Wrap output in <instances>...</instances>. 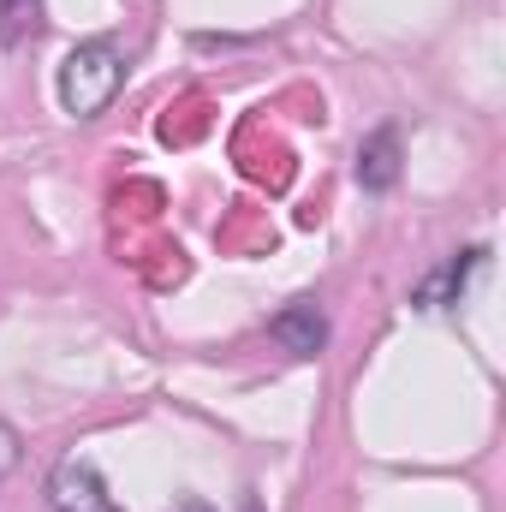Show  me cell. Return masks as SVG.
<instances>
[{"instance_id": "obj_4", "label": "cell", "mask_w": 506, "mask_h": 512, "mask_svg": "<svg viewBox=\"0 0 506 512\" xmlns=\"http://www.w3.org/2000/svg\"><path fill=\"white\" fill-rule=\"evenodd\" d=\"M358 179H364V191H387L399 179V131L393 126L370 131L358 143Z\"/></svg>"}, {"instance_id": "obj_5", "label": "cell", "mask_w": 506, "mask_h": 512, "mask_svg": "<svg viewBox=\"0 0 506 512\" xmlns=\"http://www.w3.org/2000/svg\"><path fill=\"white\" fill-rule=\"evenodd\" d=\"M477 256H483V251H465V256H453L441 274H429V280L417 286V304H423V310H441V304H453V298H459V286H465V274L477 268Z\"/></svg>"}, {"instance_id": "obj_6", "label": "cell", "mask_w": 506, "mask_h": 512, "mask_svg": "<svg viewBox=\"0 0 506 512\" xmlns=\"http://www.w3.org/2000/svg\"><path fill=\"white\" fill-rule=\"evenodd\" d=\"M36 6H42V0H0V36L18 42L24 30H36Z\"/></svg>"}, {"instance_id": "obj_8", "label": "cell", "mask_w": 506, "mask_h": 512, "mask_svg": "<svg viewBox=\"0 0 506 512\" xmlns=\"http://www.w3.org/2000/svg\"><path fill=\"white\" fill-rule=\"evenodd\" d=\"M173 512H215V507H209V501H197V495H191V501H179V507H173Z\"/></svg>"}, {"instance_id": "obj_1", "label": "cell", "mask_w": 506, "mask_h": 512, "mask_svg": "<svg viewBox=\"0 0 506 512\" xmlns=\"http://www.w3.org/2000/svg\"><path fill=\"white\" fill-rule=\"evenodd\" d=\"M126 90V54L114 42H78L66 60H60V108L78 114V120H96L114 108V96Z\"/></svg>"}, {"instance_id": "obj_2", "label": "cell", "mask_w": 506, "mask_h": 512, "mask_svg": "<svg viewBox=\"0 0 506 512\" xmlns=\"http://www.w3.org/2000/svg\"><path fill=\"white\" fill-rule=\"evenodd\" d=\"M48 507L54 512H126L90 459H60L48 471Z\"/></svg>"}, {"instance_id": "obj_3", "label": "cell", "mask_w": 506, "mask_h": 512, "mask_svg": "<svg viewBox=\"0 0 506 512\" xmlns=\"http://www.w3.org/2000/svg\"><path fill=\"white\" fill-rule=\"evenodd\" d=\"M268 334H274L286 352L316 358V352H322V340H328V322H322V310H316V304H292V310H280V316L268 322Z\"/></svg>"}, {"instance_id": "obj_7", "label": "cell", "mask_w": 506, "mask_h": 512, "mask_svg": "<svg viewBox=\"0 0 506 512\" xmlns=\"http://www.w3.org/2000/svg\"><path fill=\"white\" fill-rule=\"evenodd\" d=\"M18 459H24V441H18V429H12V423H0V477H12V471H18Z\"/></svg>"}]
</instances>
